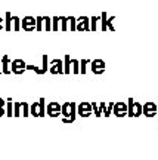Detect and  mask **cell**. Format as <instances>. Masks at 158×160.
Instances as JSON below:
<instances>
[{
	"label": "cell",
	"mask_w": 158,
	"mask_h": 160,
	"mask_svg": "<svg viewBox=\"0 0 158 160\" xmlns=\"http://www.w3.org/2000/svg\"><path fill=\"white\" fill-rule=\"evenodd\" d=\"M30 114L34 117H43L46 114V101L45 98H40L37 102H33L30 105Z\"/></svg>",
	"instance_id": "obj_1"
},
{
	"label": "cell",
	"mask_w": 158,
	"mask_h": 160,
	"mask_svg": "<svg viewBox=\"0 0 158 160\" xmlns=\"http://www.w3.org/2000/svg\"><path fill=\"white\" fill-rule=\"evenodd\" d=\"M127 116L129 117H139L142 116V104L136 102L133 98L127 101Z\"/></svg>",
	"instance_id": "obj_2"
},
{
	"label": "cell",
	"mask_w": 158,
	"mask_h": 160,
	"mask_svg": "<svg viewBox=\"0 0 158 160\" xmlns=\"http://www.w3.org/2000/svg\"><path fill=\"white\" fill-rule=\"evenodd\" d=\"M25 65H27V64H25V61H24V59H21V58L13 59V61H11V73L18 74V76L24 74V73L27 71Z\"/></svg>",
	"instance_id": "obj_3"
},
{
	"label": "cell",
	"mask_w": 158,
	"mask_h": 160,
	"mask_svg": "<svg viewBox=\"0 0 158 160\" xmlns=\"http://www.w3.org/2000/svg\"><path fill=\"white\" fill-rule=\"evenodd\" d=\"M49 71L52 74H64V61L58 58L49 61Z\"/></svg>",
	"instance_id": "obj_4"
},
{
	"label": "cell",
	"mask_w": 158,
	"mask_h": 160,
	"mask_svg": "<svg viewBox=\"0 0 158 160\" xmlns=\"http://www.w3.org/2000/svg\"><path fill=\"white\" fill-rule=\"evenodd\" d=\"M105 68H107V65H105V61H102V59H93L90 61V70L93 74H103L105 73Z\"/></svg>",
	"instance_id": "obj_5"
},
{
	"label": "cell",
	"mask_w": 158,
	"mask_h": 160,
	"mask_svg": "<svg viewBox=\"0 0 158 160\" xmlns=\"http://www.w3.org/2000/svg\"><path fill=\"white\" fill-rule=\"evenodd\" d=\"M75 31H90V18L79 17L75 24Z\"/></svg>",
	"instance_id": "obj_6"
},
{
	"label": "cell",
	"mask_w": 158,
	"mask_h": 160,
	"mask_svg": "<svg viewBox=\"0 0 158 160\" xmlns=\"http://www.w3.org/2000/svg\"><path fill=\"white\" fill-rule=\"evenodd\" d=\"M142 114L146 116V117H154V116H157L158 114L157 104H154V102L142 104Z\"/></svg>",
	"instance_id": "obj_7"
},
{
	"label": "cell",
	"mask_w": 158,
	"mask_h": 160,
	"mask_svg": "<svg viewBox=\"0 0 158 160\" xmlns=\"http://www.w3.org/2000/svg\"><path fill=\"white\" fill-rule=\"evenodd\" d=\"M21 28L27 33H31L36 30V18L33 17H25L21 19Z\"/></svg>",
	"instance_id": "obj_8"
},
{
	"label": "cell",
	"mask_w": 158,
	"mask_h": 160,
	"mask_svg": "<svg viewBox=\"0 0 158 160\" xmlns=\"http://www.w3.org/2000/svg\"><path fill=\"white\" fill-rule=\"evenodd\" d=\"M46 114L50 116V117H59L61 116V104L58 102L46 104Z\"/></svg>",
	"instance_id": "obj_9"
},
{
	"label": "cell",
	"mask_w": 158,
	"mask_h": 160,
	"mask_svg": "<svg viewBox=\"0 0 158 160\" xmlns=\"http://www.w3.org/2000/svg\"><path fill=\"white\" fill-rule=\"evenodd\" d=\"M77 114L80 117H89V116L93 114V111H92V104L89 102H81L77 105Z\"/></svg>",
	"instance_id": "obj_10"
},
{
	"label": "cell",
	"mask_w": 158,
	"mask_h": 160,
	"mask_svg": "<svg viewBox=\"0 0 158 160\" xmlns=\"http://www.w3.org/2000/svg\"><path fill=\"white\" fill-rule=\"evenodd\" d=\"M61 114H64L65 117L73 116V114H77V104H74V102L62 104V105H61Z\"/></svg>",
	"instance_id": "obj_11"
},
{
	"label": "cell",
	"mask_w": 158,
	"mask_h": 160,
	"mask_svg": "<svg viewBox=\"0 0 158 160\" xmlns=\"http://www.w3.org/2000/svg\"><path fill=\"white\" fill-rule=\"evenodd\" d=\"M113 113L117 117H124L127 116V104L126 102H115L113 107Z\"/></svg>",
	"instance_id": "obj_12"
},
{
	"label": "cell",
	"mask_w": 158,
	"mask_h": 160,
	"mask_svg": "<svg viewBox=\"0 0 158 160\" xmlns=\"http://www.w3.org/2000/svg\"><path fill=\"white\" fill-rule=\"evenodd\" d=\"M0 62H2V73L3 74H11V58L5 55V57H2Z\"/></svg>",
	"instance_id": "obj_13"
},
{
	"label": "cell",
	"mask_w": 158,
	"mask_h": 160,
	"mask_svg": "<svg viewBox=\"0 0 158 160\" xmlns=\"http://www.w3.org/2000/svg\"><path fill=\"white\" fill-rule=\"evenodd\" d=\"M71 61H73V58L69 55H65V59H64V73L65 74L71 73Z\"/></svg>",
	"instance_id": "obj_14"
},
{
	"label": "cell",
	"mask_w": 158,
	"mask_h": 160,
	"mask_svg": "<svg viewBox=\"0 0 158 160\" xmlns=\"http://www.w3.org/2000/svg\"><path fill=\"white\" fill-rule=\"evenodd\" d=\"M59 31H68V17H59Z\"/></svg>",
	"instance_id": "obj_15"
},
{
	"label": "cell",
	"mask_w": 158,
	"mask_h": 160,
	"mask_svg": "<svg viewBox=\"0 0 158 160\" xmlns=\"http://www.w3.org/2000/svg\"><path fill=\"white\" fill-rule=\"evenodd\" d=\"M49 71V57L47 55H43L41 57V73L45 74Z\"/></svg>",
	"instance_id": "obj_16"
},
{
	"label": "cell",
	"mask_w": 158,
	"mask_h": 160,
	"mask_svg": "<svg viewBox=\"0 0 158 160\" xmlns=\"http://www.w3.org/2000/svg\"><path fill=\"white\" fill-rule=\"evenodd\" d=\"M101 21V17H90V31H98V24Z\"/></svg>",
	"instance_id": "obj_17"
},
{
	"label": "cell",
	"mask_w": 158,
	"mask_h": 160,
	"mask_svg": "<svg viewBox=\"0 0 158 160\" xmlns=\"http://www.w3.org/2000/svg\"><path fill=\"white\" fill-rule=\"evenodd\" d=\"M21 30V19L18 17H12V31H19Z\"/></svg>",
	"instance_id": "obj_18"
},
{
	"label": "cell",
	"mask_w": 158,
	"mask_h": 160,
	"mask_svg": "<svg viewBox=\"0 0 158 160\" xmlns=\"http://www.w3.org/2000/svg\"><path fill=\"white\" fill-rule=\"evenodd\" d=\"M43 24H45V17L36 18V31L41 33V31H43Z\"/></svg>",
	"instance_id": "obj_19"
},
{
	"label": "cell",
	"mask_w": 158,
	"mask_h": 160,
	"mask_svg": "<svg viewBox=\"0 0 158 160\" xmlns=\"http://www.w3.org/2000/svg\"><path fill=\"white\" fill-rule=\"evenodd\" d=\"M89 64H90L89 59H81V61H80V74H86V73H87Z\"/></svg>",
	"instance_id": "obj_20"
},
{
	"label": "cell",
	"mask_w": 158,
	"mask_h": 160,
	"mask_svg": "<svg viewBox=\"0 0 158 160\" xmlns=\"http://www.w3.org/2000/svg\"><path fill=\"white\" fill-rule=\"evenodd\" d=\"M71 73L80 74V61L74 59V58H73V61H71Z\"/></svg>",
	"instance_id": "obj_21"
},
{
	"label": "cell",
	"mask_w": 158,
	"mask_h": 160,
	"mask_svg": "<svg viewBox=\"0 0 158 160\" xmlns=\"http://www.w3.org/2000/svg\"><path fill=\"white\" fill-rule=\"evenodd\" d=\"M6 116H9V117L13 116V102L11 98H7V102H6Z\"/></svg>",
	"instance_id": "obj_22"
},
{
	"label": "cell",
	"mask_w": 158,
	"mask_h": 160,
	"mask_svg": "<svg viewBox=\"0 0 158 160\" xmlns=\"http://www.w3.org/2000/svg\"><path fill=\"white\" fill-rule=\"evenodd\" d=\"M21 116L28 117L30 116V104L28 102H21Z\"/></svg>",
	"instance_id": "obj_23"
},
{
	"label": "cell",
	"mask_w": 158,
	"mask_h": 160,
	"mask_svg": "<svg viewBox=\"0 0 158 160\" xmlns=\"http://www.w3.org/2000/svg\"><path fill=\"white\" fill-rule=\"evenodd\" d=\"M6 31H12V13L6 12V24H5Z\"/></svg>",
	"instance_id": "obj_24"
},
{
	"label": "cell",
	"mask_w": 158,
	"mask_h": 160,
	"mask_svg": "<svg viewBox=\"0 0 158 160\" xmlns=\"http://www.w3.org/2000/svg\"><path fill=\"white\" fill-rule=\"evenodd\" d=\"M107 19H108L107 12H102L101 13V31H107Z\"/></svg>",
	"instance_id": "obj_25"
},
{
	"label": "cell",
	"mask_w": 158,
	"mask_h": 160,
	"mask_svg": "<svg viewBox=\"0 0 158 160\" xmlns=\"http://www.w3.org/2000/svg\"><path fill=\"white\" fill-rule=\"evenodd\" d=\"M75 24H77V18L68 17V30L69 31H75Z\"/></svg>",
	"instance_id": "obj_26"
},
{
	"label": "cell",
	"mask_w": 158,
	"mask_h": 160,
	"mask_svg": "<svg viewBox=\"0 0 158 160\" xmlns=\"http://www.w3.org/2000/svg\"><path fill=\"white\" fill-rule=\"evenodd\" d=\"M43 30H45V31H52V18L50 17H45Z\"/></svg>",
	"instance_id": "obj_27"
},
{
	"label": "cell",
	"mask_w": 158,
	"mask_h": 160,
	"mask_svg": "<svg viewBox=\"0 0 158 160\" xmlns=\"http://www.w3.org/2000/svg\"><path fill=\"white\" fill-rule=\"evenodd\" d=\"M25 68L34 71L36 74H43V73H41V68H40V67H37V65H33V64H27V65H25Z\"/></svg>",
	"instance_id": "obj_28"
},
{
	"label": "cell",
	"mask_w": 158,
	"mask_h": 160,
	"mask_svg": "<svg viewBox=\"0 0 158 160\" xmlns=\"http://www.w3.org/2000/svg\"><path fill=\"white\" fill-rule=\"evenodd\" d=\"M92 111H93V114H95L96 117H101L102 111H101V108H99V104L92 102Z\"/></svg>",
	"instance_id": "obj_29"
},
{
	"label": "cell",
	"mask_w": 158,
	"mask_h": 160,
	"mask_svg": "<svg viewBox=\"0 0 158 160\" xmlns=\"http://www.w3.org/2000/svg\"><path fill=\"white\" fill-rule=\"evenodd\" d=\"M52 30L53 31H59V17H53V19H52Z\"/></svg>",
	"instance_id": "obj_30"
},
{
	"label": "cell",
	"mask_w": 158,
	"mask_h": 160,
	"mask_svg": "<svg viewBox=\"0 0 158 160\" xmlns=\"http://www.w3.org/2000/svg\"><path fill=\"white\" fill-rule=\"evenodd\" d=\"M13 116H21V102H13Z\"/></svg>",
	"instance_id": "obj_31"
},
{
	"label": "cell",
	"mask_w": 158,
	"mask_h": 160,
	"mask_svg": "<svg viewBox=\"0 0 158 160\" xmlns=\"http://www.w3.org/2000/svg\"><path fill=\"white\" fill-rule=\"evenodd\" d=\"M113 21H114V17H108V19H107V30H109V31H115V27L113 25Z\"/></svg>",
	"instance_id": "obj_32"
},
{
	"label": "cell",
	"mask_w": 158,
	"mask_h": 160,
	"mask_svg": "<svg viewBox=\"0 0 158 160\" xmlns=\"http://www.w3.org/2000/svg\"><path fill=\"white\" fill-rule=\"evenodd\" d=\"M113 107H114V102L107 104V108H105V111H103V116H105V117L111 116V113H113Z\"/></svg>",
	"instance_id": "obj_33"
},
{
	"label": "cell",
	"mask_w": 158,
	"mask_h": 160,
	"mask_svg": "<svg viewBox=\"0 0 158 160\" xmlns=\"http://www.w3.org/2000/svg\"><path fill=\"white\" fill-rule=\"evenodd\" d=\"M75 119H77V114H73V116H68V117H64L62 122L64 123H73Z\"/></svg>",
	"instance_id": "obj_34"
},
{
	"label": "cell",
	"mask_w": 158,
	"mask_h": 160,
	"mask_svg": "<svg viewBox=\"0 0 158 160\" xmlns=\"http://www.w3.org/2000/svg\"><path fill=\"white\" fill-rule=\"evenodd\" d=\"M99 108H101V111H102V114H103V111H105V108H107V104H103V102H101V104H99Z\"/></svg>",
	"instance_id": "obj_35"
},
{
	"label": "cell",
	"mask_w": 158,
	"mask_h": 160,
	"mask_svg": "<svg viewBox=\"0 0 158 160\" xmlns=\"http://www.w3.org/2000/svg\"><path fill=\"white\" fill-rule=\"evenodd\" d=\"M2 116H6V110H5V107L0 105V117H2Z\"/></svg>",
	"instance_id": "obj_36"
},
{
	"label": "cell",
	"mask_w": 158,
	"mask_h": 160,
	"mask_svg": "<svg viewBox=\"0 0 158 160\" xmlns=\"http://www.w3.org/2000/svg\"><path fill=\"white\" fill-rule=\"evenodd\" d=\"M3 28H5V21H3V18L0 17V31H2Z\"/></svg>",
	"instance_id": "obj_37"
},
{
	"label": "cell",
	"mask_w": 158,
	"mask_h": 160,
	"mask_svg": "<svg viewBox=\"0 0 158 160\" xmlns=\"http://www.w3.org/2000/svg\"><path fill=\"white\" fill-rule=\"evenodd\" d=\"M0 105H2V107H5L6 105V101L3 99V98H0Z\"/></svg>",
	"instance_id": "obj_38"
},
{
	"label": "cell",
	"mask_w": 158,
	"mask_h": 160,
	"mask_svg": "<svg viewBox=\"0 0 158 160\" xmlns=\"http://www.w3.org/2000/svg\"><path fill=\"white\" fill-rule=\"evenodd\" d=\"M0 74H2V62H0Z\"/></svg>",
	"instance_id": "obj_39"
},
{
	"label": "cell",
	"mask_w": 158,
	"mask_h": 160,
	"mask_svg": "<svg viewBox=\"0 0 158 160\" xmlns=\"http://www.w3.org/2000/svg\"><path fill=\"white\" fill-rule=\"evenodd\" d=\"M157 116H158V114H157Z\"/></svg>",
	"instance_id": "obj_40"
}]
</instances>
